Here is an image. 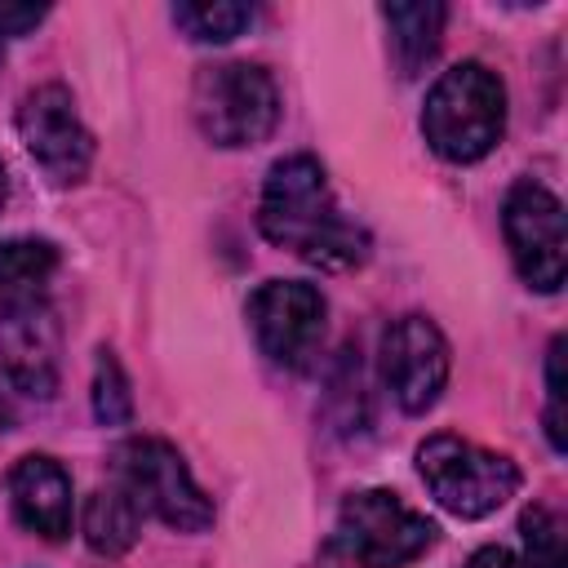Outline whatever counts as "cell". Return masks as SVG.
Returning a JSON list of instances; mask_svg holds the SVG:
<instances>
[{
  "instance_id": "obj_1",
  "label": "cell",
  "mask_w": 568,
  "mask_h": 568,
  "mask_svg": "<svg viewBox=\"0 0 568 568\" xmlns=\"http://www.w3.org/2000/svg\"><path fill=\"white\" fill-rule=\"evenodd\" d=\"M257 231L324 271H351L368 257V231L333 200L328 173L315 155H284L271 164L257 200Z\"/></svg>"
},
{
  "instance_id": "obj_2",
  "label": "cell",
  "mask_w": 568,
  "mask_h": 568,
  "mask_svg": "<svg viewBox=\"0 0 568 568\" xmlns=\"http://www.w3.org/2000/svg\"><path fill=\"white\" fill-rule=\"evenodd\" d=\"M422 133L430 151L444 155L448 164L484 160L506 133V89L497 71H488L484 62L448 67L426 93Z\"/></svg>"
},
{
  "instance_id": "obj_3",
  "label": "cell",
  "mask_w": 568,
  "mask_h": 568,
  "mask_svg": "<svg viewBox=\"0 0 568 568\" xmlns=\"http://www.w3.org/2000/svg\"><path fill=\"white\" fill-rule=\"evenodd\" d=\"M191 111L213 146H253L280 124V89L257 62H217L200 67L191 84Z\"/></svg>"
},
{
  "instance_id": "obj_4",
  "label": "cell",
  "mask_w": 568,
  "mask_h": 568,
  "mask_svg": "<svg viewBox=\"0 0 568 568\" xmlns=\"http://www.w3.org/2000/svg\"><path fill=\"white\" fill-rule=\"evenodd\" d=\"M435 524L386 488L351 493L337 510L333 546L351 568H408L435 546Z\"/></svg>"
},
{
  "instance_id": "obj_5",
  "label": "cell",
  "mask_w": 568,
  "mask_h": 568,
  "mask_svg": "<svg viewBox=\"0 0 568 568\" xmlns=\"http://www.w3.org/2000/svg\"><path fill=\"white\" fill-rule=\"evenodd\" d=\"M417 475L430 497L457 519H484L519 488V466L462 435H430L417 448Z\"/></svg>"
},
{
  "instance_id": "obj_6",
  "label": "cell",
  "mask_w": 568,
  "mask_h": 568,
  "mask_svg": "<svg viewBox=\"0 0 568 568\" xmlns=\"http://www.w3.org/2000/svg\"><path fill=\"white\" fill-rule=\"evenodd\" d=\"M115 484L133 497L142 515H155L178 532H204L213 524V501L191 479L182 453L169 439L155 435L124 439L115 448Z\"/></svg>"
},
{
  "instance_id": "obj_7",
  "label": "cell",
  "mask_w": 568,
  "mask_h": 568,
  "mask_svg": "<svg viewBox=\"0 0 568 568\" xmlns=\"http://www.w3.org/2000/svg\"><path fill=\"white\" fill-rule=\"evenodd\" d=\"M501 231H506V244H510V257H515V271L524 275V284L537 293H555L564 284V266H568L559 195L546 191L541 182H515L501 204Z\"/></svg>"
},
{
  "instance_id": "obj_8",
  "label": "cell",
  "mask_w": 568,
  "mask_h": 568,
  "mask_svg": "<svg viewBox=\"0 0 568 568\" xmlns=\"http://www.w3.org/2000/svg\"><path fill=\"white\" fill-rule=\"evenodd\" d=\"M324 293L306 280H266L248 297V328L271 364L302 368L324 337Z\"/></svg>"
},
{
  "instance_id": "obj_9",
  "label": "cell",
  "mask_w": 568,
  "mask_h": 568,
  "mask_svg": "<svg viewBox=\"0 0 568 568\" xmlns=\"http://www.w3.org/2000/svg\"><path fill=\"white\" fill-rule=\"evenodd\" d=\"M377 364H382V382H386L390 399L404 413L435 408V399L448 386V342H444L439 324L426 315L390 320V328L382 333Z\"/></svg>"
},
{
  "instance_id": "obj_10",
  "label": "cell",
  "mask_w": 568,
  "mask_h": 568,
  "mask_svg": "<svg viewBox=\"0 0 568 568\" xmlns=\"http://www.w3.org/2000/svg\"><path fill=\"white\" fill-rule=\"evenodd\" d=\"M18 133L27 155L58 182L71 186L93 164V138L62 84H36L18 106Z\"/></svg>"
},
{
  "instance_id": "obj_11",
  "label": "cell",
  "mask_w": 568,
  "mask_h": 568,
  "mask_svg": "<svg viewBox=\"0 0 568 568\" xmlns=\"http://www.w3.org/2000/svg\"><path fill=\"white\" fill-rule=\"evenodd\" d=\"M9 506L18 515V524L44 541H62L71 532V515H75V501H71V475L62 470L58 457L49 453H27L13 462L9 479Z\"/></svg>"
},
{
  "instance_id": "obj_12",
  "label": "cell",
  "mask_w": 568,
  "mask_h": 568,
  "mask_svg": "<svg viewBox=\"0 0 568 568\" xmlns=\"http://www.w3.org/2000/svg\"><path fill=\"white\" fill-rule=\"evenodd\" d=\"M0 368L18 395L49 399L58 386V328L49 306L0 320Z\"/></svg>"
},
{
  "instance_id": "obj_13",
  "label": "cell",
  "mask_w": 568,
  "mask_h": 568,
  "mask_svg": "<svg viewBox=\"0 0 568 568\" xmlns=\"http://www.w3.org/2000/svg\"><path fill=\"white\" fill-rule=\"evenodd\" d=\"M58 275V248L49 240H0V320L44 306Z\"/></svg>"
},
{
  "instance_id": "obj_14",
  "label": "cell",
  "mask_w": 568,
  "mask_h": 568,
  "mask_svg": "<svg viewBox=\"0 0 568 568\" xmlns=\"http://www.w3.org/2000/svg\"><path fill=\"white\" fill-rule=\"evenodd\" d=\"M382 18L390 27V58H395L399 75L413 80L439 53L448 9L439 0H413V4H382Z\"/></svg>"
},
{
  "instance_id": "obj_15",
  "label": "cell",
  "mask_w": 568,
  "mask_h": 568,
  "mask_svg": "<svg viewBox=\"0 0 568 568\" xmlns=\"http://www.w3.org/2000/svg\"><path fill=\"white\" fill-rule=\"evenodd\" d=\"M80 532L89 541L93 555L102 559H120L133 550L138 532H142V510L133 506V497L120 488V484H106V488H93L84 510H80Z\"/></svg>"
},
{
  "instance_id": "obj_16",
  "label": "cell",
  "mask_w": 568,
  "mask_h": 568,
  "mask_svg": "<svg viewBox=\"0 0 568 568\" xmlns=\"http://www.w3.org/2000/svg\"><path fill=\"white\" fill-rule=\"evenodd\" d=\"M173 22L200 40V44H226L235 40L248 22H253V9L248 4H231V0H213V4H173Z\"/></svg>"
},
{
  "instance_id": "obj_17",
  "label": "cell",
  "mask_w": 568,
  "mask_h": 568,
  "mask_svg": "<svg viewBox=\"0 0 568 568\" xmlns=\"http://www.w3.org/2000/svg\"><path fill=\"white\" fill-rule=\"evenodd\" d=\"M519 532H524V568H568V546H564L559 510L532 501L519 515Z\"/></svg>"
},
{
  "instance_id": "obj_18",
  "label": "cell",
  "mask_w": 568,
  "mask_h": 568,
  "mask_svg": "<svg viewBox=\"0 0 568 568\" xmlns=\"http://www.w3.org/2000/svg\"><path fill=\"white\" fill-rule=\"evenodd\" d=\"M93 417L102 426H124L133 417V395H129V377L115 359V351H98L93 359Z\"/></svg>"
},
{
  "instance_id": "obj_19",
  "label": "cell",
  "mask_w": 568,
  "mask_h": 568,
  "mask_svg": "<svg viewBox=\"0 0 568 568\" xmlns=\"http://www.w3.org/2000/svg\"><path fill=\"white\" fill-rule=\"evenodd\" d=\"M546 435L550 448L564 453V337H555L546 355Z\"/></svg>"
},
{
  "instance_id": "obj_20",
  "label": "cell",
  "mask_w": 568,
  "mask_h": 568,
  "mask_svg": "<svg viewBox=\"0 0 568 568\" xmlns=\"http://www.w3.org/2000/svg\"><path fill=\"white\" fill-rule=\"evenodd\" d=\"M44 13H49L44 4H0V36H4V40L27 36Z\"/></svg>"
},
{
  "instance_id": "obj_21",
  "label": "cell",
  "mask_w": 568,
  "mask_h": 568,
  "mask_svg": "<svg viewBox=\"0 0 568 568\" xmlns=\"http://www.w3.org/2000/svg\"><path fill=\"white\" fill-rule=\"evenodd\" d=\"M466 568H524V559L515 550H506V546H479L466 559Z\"/></svg>"
},
{
  "instance_id": "obj_22",
  "label": "cell",
  "mask_w": 568,
  "mask_h": 568,
  "mask_svg": "<svg viewBox=\"0 0 568 568\" xmlns=\"http://www.w3.org/2000/svg\"><path fill=\"white\" fill-rule=\"evenodd\" d=\"M13 386H9V377H4V368H0V430H9L13 426Z\"/></svg>"
},
{
  "instance_id": "obj_23",
  "label": "cell",
  "mask_w": 568,
  "mask_h": 568,
  "mask_svg": "<svg viewBox=\"0 0 568 568\" xmlns=\"http://www.w3.org/2000/svg\"><path fill=\"white\" fill-rule=\"evenodd\" d=\"M4 200H9V178H4V164H0V209H4Z\"/></svg>"
}]
</instances>
